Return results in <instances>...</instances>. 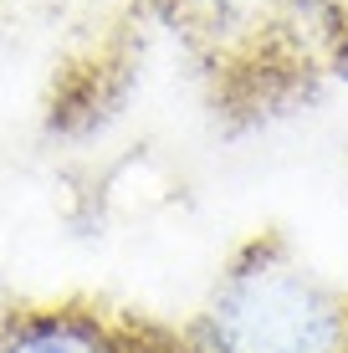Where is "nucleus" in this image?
Here are the masks:
<instances>
[{"label": "nucleus", "mask_w": 348, "mask_h": 353, "mask_svg": "<svg viewBox=\"0 0 348 353\" xmlns=\"http://www.w3.org/2000/svg\"><path fill=\"white\" fill-rule=\"evenodd\" d=\"M179 338L185 353H348V292L307 272L282 236H256Z\"/></svg>", "instance_id": "1"}, {"label": "nucleus", "mask_w": 348, "mask_h": 353, "mask_svg": "<svg viewBox=\"0 0 348 353\" xmlns=\"http://www.w3.org/2000/svg\"><path fill=\"white\" fill-rule=\"evenodd\" d=\"M215 82V108H236L246 82H277L287 41H303L307 0H149Z\"/></svg>", "instance_id": "2"}, {"label": "nucleus", "mask_w": 348, "mask_h": 353, "mask_svg": "<svg viewBox=\"0 0 348 353\" xmlns=\"http://www.w3.org/2000/svg\"><path fill=\"white\" fill-rule=\"evenodd\" d=\"M0 353H185L179 327L92 297L0 307Z\"/></svg>", "instance_id": "3"}, {"label": "nucleus", "mask_w": 348, "mask_h": 353, "mask_svg": "<svg viewBox=\"0 0 348 353\" xmlns=\"http://www.w3.org/2000/svg\"><path fill=\"white\" fill-rule=\"evenodd\" d=\"M6 6H10V0H0V10H6Z\"/></svg>", "instance_id": "4"}]
</instances>
